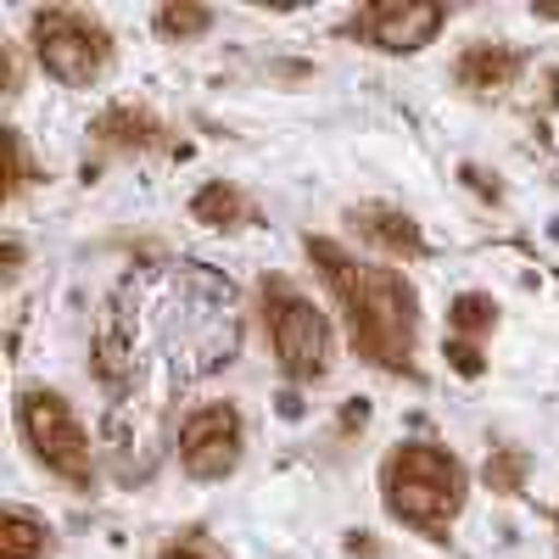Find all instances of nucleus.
<instances>
[{
    "instance_id": "1",
    "label": "nucleus",
    "mask_w": 559,
    "mask_h": 559,
    "mask_svg": "<svg viewBox=\"0 0 559 559\" xmlns=\"http://www.w3.org/2000/svg\"><path fill=\"white\" fill-rule=\"evenodd\" d=\"M308 258L319 263L324 286L342 302L353 347L381 364V369H403L414 358V292L397 269L381 263H358L331 241H308Z\"/></svg>"
},
{
    "instance_id": "2",
    "label": "nucleus",
    "mask_w": 559,
    "mask_h": 559,
    "mask_svg": "<svg viewBox=\"0 0 559 559\" xmlns=\"http://www.w3.org/2000/svg\"><path fill=\"white\" fill-rule=\"evenodd\" d=\"M381 498L392 521L437 537L464 503V464L437 442H403L381 464Z\"/></svg>"
},
{
    "instance_id": "3",
    "label": "nucleus",
    "mask_w": 559,
    "mask_h": 559,
    "mask_svg": "<svg viewBox=\"0 0 559 559\" xmlns=\"http://www.w3.org/2000/svg\"><path fill=\"white\" fill-rule=\"evenodd\" d=\"M263 324H269V347L292 381H319L331 369V324L286 280L263 286Z\"/></svg>"
},
{
    "instance_id": "4",
    "label": "nucleus",
    "mask_w": 559,
    "mask_h": 559,
    "mask_svg": "<svg viewBox=\"0 0 559 559\" xmlns=\"http://www.w3.org/2000/svg\"><path fill=\"white\" fill-rule=\"evenodd\" d=\"M17 426L34 448V459L45 464L51 476H62L68 487H90L96 464H90V437L79 426V414L68 408V397L45 392V386H28L17 397Z\"/></svg>"
},
{
    "instance_id": "5",
    "label": "nucleus",
    "mask_w": 559,
    "mask_h": 559,
    "mask_svg": "<svg viewBox=\"0 0 559 559\" xmlns=\"http://www.w3.org/2000/svg\"><path fill=\"white\" fill-rule=\"evenodd\" d=\"M34 57H39L45 73L62 79V84H90L107 68L112 39L90 12L51 7V12H34Z\"/></svg>"
},
{
    "instance_id": "6",
    "label": "nucleus",
    "mask_w": 559,
    "mask_h": 559,
    "mask_svg": "<svg viewBox=\"0 0 559 559\" xmlns=\"http://www.w3.org/2000/svg\"><path fill=\"white\" fill-rule=\"evenodd\" d=\"M179 464L197 481H218L241 464V414L229 403H202L179 419Z\"/></svg>"
},
{
    "instance_id": "7",
    "label": "nucleus",
    "mask_w": 559,
    "mask_h": 559,
    "mask_svg": "<svg viewBox=\"0 0 559 559\" xmlns=\"http://www.w3.org/2000/svg\"><path fill=\"white\" fill-rule=\"evenodd\" d=\"M448 23L442 7H364L353 17V34L369 39L376 51H419Z\"/></svg>"
},
{
    "instance_id": "8",
    "label": "nucleus",
    "mask_w": 559,
    "mask_h": 559,
    "mask_svg": "<svg viewBox=\"0 0 559 559\" xmlns=\"http://www.w3.org/2000/svg\"><path fill=\"white\" fill-rule=\"evenodd\" d=\"M509 79H515V57L503 51V45H471V51L459 57V84L476 90V96H487V90H503Z\"/></svg>"
},
{
    "instance_id": "9",
    "label": "nucleus",
    "mask_w": 559,
    "mask_h": 559,
    "mask_svg": "<svg viewBox=\"0 0 559 559\" xmlns=\"http://www.w3.org/2000/svg\"><path fill=\"white\" fill-rule=\"evenodd\" d=\"M45 554H51V526L12 503L0 515V559H45Z\"/></svg>"
},
{
    "instance_id": "10",
    "label": "nucleus",
    "mask_w": 559,
    "mask_h": 559,
    "mask_svg": "<svg viewBox=\"0 0 559 559\" xmlns=\"http://www.w3.org/2000/svg\"><path fill=\"white\" fill-rule=\"evenodd\" d=\"M353 224L364 229L376 247H386V252H419V229H414V218H403V213H386V207H364V213H353Z\"/></svg>"
},
{
    "instance_id": "11",
    "label": "nucleus",
    "mask_w": 559,
    "mask_h": 559,
    "mask_svg": "<svg viewBox=\"0 0 559 559\" xmlns=\"http://www.w3.org/2000/svg\"><path fill=\"white\" fill-rule=\"evenodd\" d=\"M191 213H197L202 224H213V229H236V224L247 218V202H241V191H229V185H207Z\"/></svg>"
},
{
    "instance_id": "12",
    "label": "nucleus",
    "mask_w": 559,
    "mask_h": 559,
    "mask_svg": "<svg viewBox=\"0 0 559 559\" xmlns=\"http://www.w3.org/2000/svg\"><path fill=\"white\" fill-rule=\"evenodd\" d=\"M207 23H213V17H207L202 7H163V12H157V28L174 34V39H191V34H202Z\"/></svg>"
},
{
    "instance_id": "13",
    "label": "nucleus",
    "mask_w": 559,
    "mask_h": 559,
    "mask_svg": "<svg viewBox=\"0 0 559 559\" xmlns=\"http://www.w3.org/2000/svg\"><path fill=\"white\" fill-rule=\"evenodd\" d=\"M492 324V302L487 297H459L453 302V331H487Z\"/></svg>"
},
{
    "instance_id": "14",
    "label": "nucleus",
    "mask_w": 559,
    "mask_h": 559,
    "mask_svg": "<svg viewBox=\"0 0 559 559\" xmlns=\"http://www.w3.org/2000/svg\"><path fill=\"white\" fill-rule=\"evenodd\" d=\"M157 559H224V554H218L213 543H202V537H174Z\"/></svg>"
}]
</instances>
